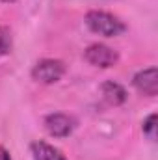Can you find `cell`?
Listing matches in <instances>:
<instances>
[{
    "label": "cell",
    "instance_id": "obj_6",
    "mask_svg": "<svg viewBox=\"0 0 158 160\" xmlns=\"http://www.w3.org/2000/svg\"><path fill=\"white\" fill-rule=\"evenodd\" d=\"M30 151H32L34 160H67L62 155V151H58L56 147H52L45 142H34L30 145Z\"/></svg>",
    "mask_w": 158,
    "mask_h": 160
},
{
    "label": "cell",
    "instance_id": "obj_5",
    "mask_svg": "<svg viewBox=\"0 0 158 160\" xmlns=\"http://www.w3.org/2000/svg\"><path fill=\"white\" fill-rule=\"evenodd\" d=\"M132 84L143 95H149V97L156 95L158 93V71H156V67H149V69H143V71L136 73Z\"/></svg>",
    "mask_w": 158,
    "mask_h": 160
},
{
    "label": "cell",
    "instance_id": "obj_1",
    "mask_svg": "<svg viewBox=\"0 0 158 160\" xmlns=\"http://www.w3.org/2000/svg\"><path fill=\"white\" fill-rule=\"evenodd\" d=\"M86 24L93 34H99L104 38H116L125 32V24L116 15L106 11H89L86 15Z\"/></svg>",
    "mask_w": 158,
    "mask_h": 160
},
{
    "label": "cell",
    "instance_id": "obj_7",
    "mask_svg": "<svg viewBox=\"0 0 158 160\" xmlns=\"http://www.w3.org/2000/svg\"><path fill=\"white\" fill-rule=\"evenodd\" d=\"M102 97L106 99V102L108 104H112V106H117V104H123L125 101H126V91H125V88L117 84V82H104L102 84Z\"/></svg>",
    "mask_w": 158,
    "mask_h": 160
},
{
    "label": "cell",
    "instance_id": "obj_9",
    "mask_svg": "<svg viewBox=\"0 0 158 160\" xmlns=\"http://www.w3.org/2000/svg\"><path fill=\"white\" fill-rule=\"evenodd\" d=\"M143 134L149 140H155L156 138V114H151L147 119L143 121Z\"/></svg>",
    "mask_w": 158,
    "mask_h": 160
},
{
    "label": "cell",
    "instance_id": "obj_11",
    "mask_svg": "<svg viewBox=\"0 0 158 160\" xmlns=\"http://www.w3.org/2000/svg\"><path fill=\"white\" fill-rule=\"evenodd\" d=\"M0 2H6V4H11V2H15V0H0Z\"/></svg>",
    "mask_w": 158,
    "mask_h": 160
},
{
    "label": "cell",
    "instance_id": "obj_2",
    "mask_svg": "<svg viewBox=\"0 0 158 160\" xmlns=\"http://www.w3.org/2000/svg\"><path fill=\"white\" fill-rule=\"evenodd\" d=\"M65 75V63L60 60H41L36 63V67L32 69V77L41 84H54Z\"/></svg>",
    "mask_w": 158,
    "mask_h": 160
},
{
    "label": "cell",
    "instance_id": "obj_10",
    "mask_svg": "<svg viewBox=\"0 0 158 160\" xmlns=\"http://www.w3.org/2000/svg\"><path fill=\"white\" fill-rule=\"evenodd\" d=\"M0 160H11V157H9V153L4 149V147H0Z\"/></svg>",
    "mask_w": 158,
    "mask_h": 160
},
{
    "label": "cell",
    "instance_id": "obj_4",
    "mask_svg": "<svg viewBox=\"0 0 158 160\" xmlns=\"http://www.w3.org/2000/svg\"><path fill=\"white\" fill-rule=\"evenodd\" d=\"M45 128L54 138H65L73 132L75 121L65 114H50L45 118Z\"/></svg>",
    "mask_w": 158,
    "mask_h": 160
},
{
    "label": "cell",
    "instance_id": "obj_3",
    "mask_svg": "<svg viewBox=\"0 0 158 160\" xmlns=\"http://www.w3.org/2000/svg\"><path fill=\"white\" fill-rule=\"evenodd\" d=\"M84 56H86V60H87L91 65H95V67H114L119 60V54L114 48H110V47H106V45H101V43L89 45V47L86 48Z\"/></svg>",
    "mask_w": 158,
    "mask_h": 160
},
{
    "label": "cell",
    "instance_id": "obj_8",
    "mask_svg": "<svg viewBox=\"0 0 158 160\" xmlns=\"http://www.w3.org/2000/svg\"><path fill=\"white\" fill-rule=\"evenodd\" d=\"M13 39H11V32L6 26H0V56H6L11 52Z\"/></svg>",
    "mask_w": 158,
    "mask_h": 160
}]
</instances>
